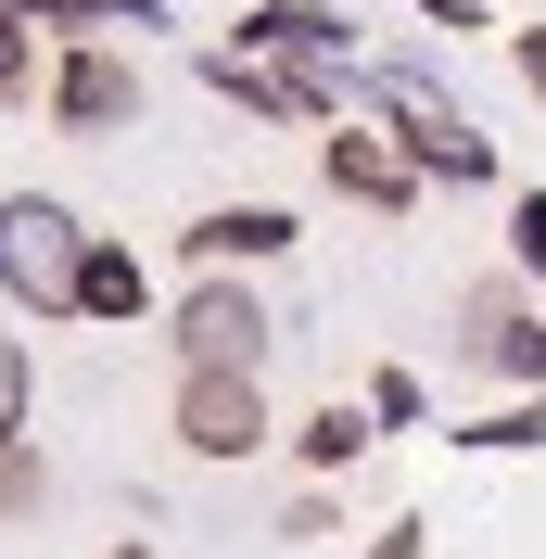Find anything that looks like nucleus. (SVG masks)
I'll use <instances>...</instances> for the list:
<instances>
[{
    "instance_id": "423d86ee",
    "label": "nucleus",
    "mask_w": 546,
    "mask_h": 559,
    "mask_svg": "<svg viewBox=\"0 0 546 559\" xmlns=\"http://www.w3.org/2000/svg\"><path fill=\"white\" fill-rule=\"evenodd\" d=\"M229 51H254V64H293V76H343V64H356V26H343L331 0H254Z\"/></svg>"
},
{
    "instance_id": "0eeeda50",
    "label": "nucleus",
    "mask_w": 546,
    "mask_h": 559,
    "mask_svg": "<svg viewBox=\"0 0 546 559\" xmlns=\"http://www.w3.org/2000/svg\"><path fill=\"white\" fill-rule=\"evenodd\" d=\"M318 178H331L343 204H369V216H407L419 204V166L394 153V128H331L318 140Z\"/></svg>"
},
{
    "instance_id": "2eb2a0df",
    "label": "nucleus",
    "mask_w": 546,
    "mask_h": 559,
    "mask_svg": "<svg viewBox=\"0 0 546 559\" xmlns=\"http://www.w3.org/2000/svg\"><path fill=\"white\" fill-rule=\"evenodd\" d=\"M38 509H51V457H38V432H26V445H0V534L38 522Z\"/></svg>"
},
{
    "instance_id": "f8f14e48",
    "label": "nucleus",
    "mask_w": 546,
    "mask_h": 559,
    "mask_svg": "<svg viewBox=\"0 0 546 559\" xmlns=\"http://www.w3.org/2000/svg\"><path fill=\"white\" fill-rule=\"evenodd\" d=\"M0 13H26V26H64V38H115V26H166V0H0Z\"/></svg>"
},
{
    "instance_id": "ddd939ff",
    "label": "nucleus",
    "mask_w": 546,
    "mask_h": 559,
    "mask_svg": "<svg viewBox=\"0 0 546 559\" xmlns=\"http://www.w3.org/2000/svg\"><path fill=\"white\" fill-rule=\"evenodd\" d=\"M444 445H471V457H534V445H546V394H509V407H483V419H458Z\"/></svg>"
},
{
    "instance_id": "9d476101",
    "label": "nucleus",
    "mask_w": 546,
    "mask_h": 559,
    "mask_svg": "<svg viewBox=\"0 0 546 559\" xmlns=\"http://www.w3.org/2000/svg\"><path fill=\"white\" fill-rule=\"evenodd\" d=\"M521 318H534V280H521V267H483L471 293H458V331H444V369H471V382H483V356L509 344Z\"/></svg>"
},
{
    "instance_id": "20e7f679",
    "label": "nucleus",
    "mask_w": 546,
    "mask_h": 559,
    "mask_svg": "<svg viewBox=\"0 0 546 559\" xmlns=\"http://www.w3.org/2000/svg\"><path fill=\"white\" fill-rule=\"evenodd\" d=\"M166 432L191 457H268L280 445V407H268V382H241V369H178V394H166Z\"/></svg>"
},
{
    "instance_id": "f3484780",
    "label": "nucleus",
    "mask_w": 546,
    "mask_h": 559,
    "mask_svg": "<svg viewBox=\"0 0 546 559\" xmlns=\"http://www.w3.org/2000/svg\"><path fill=\"white\" fill-rule=\"evenodd\" d=\"M268 534H280V547H331V534H343V496H331V484H293Z\"/></svg>"
},
{
    "instance_id": "f257e3e1",
    "label": "nucleus",
    "mask_w": 546,
    "mask_h": 559,
    "mask_svg": "<svg viewBox=\"0 0 546 559\" xmlns=\"http://www.w3.org/2000/svg\"><path fill=\"white\" fill-rule=\"evenodd\" d=\"M76 254H90V216L64 191H13L0 204V306L13 318H76Z\"/></svg>"
},
{
    "instance_id": "7ed1b4c3",
    "label": "nucleus",
    "mask_w": 546,
    "mask_h": 559,
    "mask_svg": "<svg viewBox=\"0 0 546 559\" xmlns=\"http://www.w3.org/2000/svg\"><path fill=\"white\" fill-rule=\"evenodd\" d=\"M140 103H153V76H140V51H115V38H64V51L38 64V115H51L64 140L140 128Z\"/></svg>"
},
{
    "instance_id": "9b49d317",
    "label": "nucleus",
    "mask_w": 546,
    "mask_h": 559,
    "mask_svg": "<svg viewBox=\"0 0 546 559\" xmlns=\"http://www.w3.org/2000/svg\"><path fill=\"white\" fill-rule=\"evenodd\" d=\"M369 445H381V432H369V407H356V394H331V407H306V419H293V457H306V484H343Z\"/></svg>"
},
{
    "instance_id": "412c9836",
    "label": "nucleus",
    "mask_w": 546,
    "mask_h": 559,
    "mask_svg": "<svg viewBox=\"0 0 546 559\" xmlns=\"http://www.w3.org/2000/svg\"><path fill=\"white\" fill-rule=\"evenodd\" d=\"M509 64H521V90L546 103V26H521V38H509Z\"/></svg>"
},
{
    "instance_id": "39448f33",
    "label": "nucleus",
    "mask_w": 546,
    "mask_h": 559,
    "mask_svg": "<svg viewBox=\"0 0 546 559\" xmlns=\"http://www.w3.org/2000/svg\"><path fill=\"white\" fill-rule=\"evenodd\" d=\"M343 76H356V64H343ZM343 76L254 64V51H229V38L204 51V90H216V103H241V115H268V128H343Z\"/></svg>"
},
{
    "instance_id": "f03ea898",
    "label": "nucleus",
    "mask_w": 546,
    "mask_h": 559,
    "mask_svg": "<svg viewBox=\"0 0 546 559\" xmlns=\"http://www.w3.org/2000/svg\"><path fill=\"white\" fill-rule=\"evenodd\" d=\"M166 356H178V369H241V382H268V356H280V306H268L241 267H204V280L166 306Z\"/></svg>"
},
{
    "instance_id": "6ab92c4d",
    "label": "nucleus",
    "mask_w": 546,
    "mask_h": 559,
    "mask_svg": "<svg viewBox=\"0 0 546 559\" xmlns=\"http://www.w3.org/2000/svg\"><path fill=\"white\" fill-rule=\"evenodd\" d=\"M509 267L546 280V191H509Z\"/></svg>"
},
{
    "instance_id": "a211bd4d",
    "label": "nucleus",
    "mask_w": 546,
    "mask_h": 559,
    "mask_svg": "<svg viewBox=\"0 0 546 559\" xmlns=\"http://www.w3.org/2000/svg\"><path fill=\"white\" fill-rule=\"evenodd\" d=\"M0 103H38V26L0 13Z\"/></svg>"
},
{
    "instance_id": "1a4fd4ad",
    "label": "nucleus",
    "mask_w": 546,
    "mask_h": 559,
    "mask_svg": "<svg viewBox=\"0 0 546 559\" xmlns=\"http://www.w3.org/2000/svg\"><path fill=\"white\" fill-rule=\"evenodd\" d=\"M76 318H90V331H140V318H153V267H140V242L90 229V254H76Z\"/></svg>"
},
{
    "instance_id": "4be33fe9",
    "label": "nucleus",
    "mask_w": 546,
    "mask_h": 559,
    "mask_svg": "<svg viewBox=\"0 0 546 559\" xmlns=\"http://www.w3.org/2000/svg\"><path fill=\"white\" fill-rule=\"evenodd\" d=\"M407 13H419V26H444V38H458V26H483V0H407Z\"/></svg>"
},
{
    "instance_id": "aec40b11",
    "label": "nucleus",
    "mask_w": 546,
    "mask_h": 559,
    "mask_svg": "<svg viewBox=\"0 0 546 559\" xmlns=\"http://www.w3.org/2000/svg\"><path fill=\"white\" fill-rule=\"evenodd\" d=\"M356 559H432V522H381V534H369Z\"/></svg>"
},
{
    "instance_id": "dca6fc26",
    "label": "nucleus",
    "mask_w": 546,
    "mask_h": 559,
    "mask_svg": "<svg viewBox=\"0 0 546 559\" xmlns=\"http://www.w3.org/2000/svg\"><path fill=\"white\" fill-rule=\"evenodd\" d=\"M356 407H369V432H419V419H432V382H419V369H369Z\"/></svg>"
},
{
    "instance_id": "5701e85b",
    "label": "nucleus",
    "mask_w": 546,
    "mask_h": 559,
    "mask_svg": "<svg viewBox=\"0 0 546 559\" xmlns=\"http://www.w3.org/2000/svg\"><path fill=\"white\" fill-rule=\"evenodd\" d=\"M103 559H153V534H115V547H103Z\"/></svg>"
},
{
    "instance_id": "6e6552de",
    "label": "nucleus",
    "mask_w": 546,
    "mask_h": 559,
    "mask_svg": "<svg viewBox=\"0 0 546 559\" xmlns=\"http://www.w3.org/2000/svg\"><path fill=\"white\" fill-rule=\"evenodd\" d=\"M178 242H191V267H280L306 229H293V204H216V216H191Z\"/></svg>"
},
{
    "instance_id": "4468645a",
    "label": "nucleus",
    "mask_w": 546,
    "mask_h": 559,
    "mask_svg": "<svg viewBox=\"0 0 546 559\" xmlns=\"http://www.w3.org/2000/svg\"><path fill=\"white\" fill-rule=\"evenodd\" d=\"M26 432H38V344L0 331V445H26Z\"/></svg>"
}]
</instances>
